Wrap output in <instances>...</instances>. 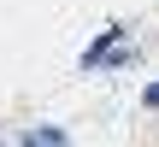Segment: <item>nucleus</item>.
<instances>
[{
  "instance_id": "f257e3e1",
  "label": "nucleus",
  "mask_w": 159,
  "mask_h": 147,
  "mask_svg": "<svg viewBox=\"0 0 159 147\" xmlns=\"http://www.w3.org/2000/svg\"><path fill=\"white\" fill-rule=\"evenodd\" d=\"M24 141H47V147H59V141H65V130H30Z\"/></svg>"
},
{
  "instance_id": "f03ea898",
  "label": "nucleus",
  "mask_w": 159,
  "mask_h": 147,
  "mask_svg": "<svg viewBox=\"0 0 159 147\" xmlns=\"http://www.w3.org/2000/svg\"><path fill=\"white\" fill-rule=\"evenodd\" d=\"M148 106H159V82H153V88H148Z\"/></svg>"
}]
</instances>
